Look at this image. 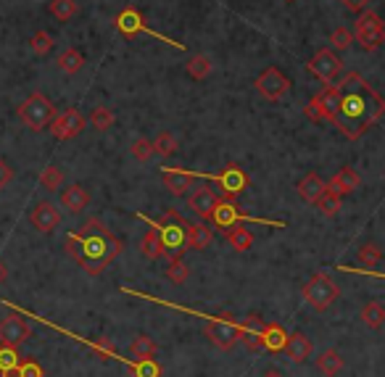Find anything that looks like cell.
<instances>
[{"label": "cell", "mask_w": 385, "mask_h": 377, "mask_svg": "<svg viewBox=\"0 0 385 377\" xmlns=\"http://www.w3.org/2000/svg\"><path fill=\"white\" fill-rule=\"evenodd\" d=\"M212 59L209 56H203V53H198V56H192L190 61H188V74H190L192 80H206L209 74H212Z\"/></svg>", "instance_id": "33"}, {"label": "cell", "mask_w": 385, "mask_h": 377, "mask_svg": "<svg viewBox=\"0 0 385 377\" xmlns=\"http://www.w3.org/2000/svg\"><path fill=\"white\" fill-rule=\"evenodd\" d=\"M283 351L288 354V359H293L295 364H301V361H306V359L312 357V351H314V343H312V340H309L304 333H293V335H288Z\"/></svg>", "instance_id": "19"}, {"label": "cell", "mask_w": 385, "mask_h": 377, "mask_svg": "<svg viewBox=\"0 0 385 377\" xmlns=\"http://www.w3.org/2000/svg\"><path fill=\"white\" fill-rule=\"evenodd\" d=\"M59 111L53 106L51 98H45L42 92H32L30 98L19 106V119L32 129V132H42L53 121Z\"/></svg>", "instance_id": "4"}, {"label": "cell", "mask_w": 385, "mask_h": 377, "mask_svg": "<svg viewBox=\"0 0 385 377\" xmlns=\"http://www.w3.org/2000/svg\"><path fill=\"white\" fill-rule=\"evenodd\" d=\"M262 335H264V319L259 314H248L245 322H240V343H245V348L259 351L262 348Z\"/></svg>", "instance_id": "18"}, {"label": "cell", "mask_w": 385, "mask_h": 377, "mask_svg": "<svg viewBox=\"0 0 385 377\" xmlns=\"http://www.w3.org/2000/svg\"><path fill=\"white\" fill-rule=\"evenodd\" d=\"M227 240H230V246L235 251L245 253V251H251V246H254V232L248 227H243V225H235V227L227 229Z\"/></svg>", "instance_id": "26"}, {"label": "cell", "mask_w": 385, "mask_h": 377, "mask_svg": "<svg viewBox=\"0 0 385 377\" xmlns=\"http://www.w3.org/2000/svg\"><path fill=\"white\" fill-rule=\"evenodd\" d=\"M354 40L365 50L380 48L385 42V27H375V30H354Z\"/></svg>", "instance_id": "29"}, {"label": "cell", "mask_w": 385, "mask_h": 377, "mask_svg": "<svg viewBox=\"0 0 385 377\" xmlns=\"http://www.w3.org/2000/svg\"><path fill=\"white\" fill-rule=\"evenodd\" d=\"M341 296V288L335 285V280L327 275V272H317L314 277L309 280L304 285V298L306 304L317 311H324V309H330L338 301Z\"/></svg>", "instance_id": "5"}, {"label": "cell", "mask_w": 385, "mask_h": 377, "mask_svg": "<svg viewBox=\"0 0 385 377\" xmlns=\"http://www.w3.org/2000/svg\"><path fill=\"white\" fill-rule=\"evenodd\" d=\"M56 66H59L63 74H77V71L85 66V56H82L77 48H66L63 53H59V59H56Z\"/></svg>", "instance_id": "25"}, {"label": "cell", "mask_w": 385, "mask_h": 377, "mask_svg": "<svg viewBox=\"0 0 385 377\" xmlns=\"http://www.w3.org/2000/svg\"><path fill=\"white\" fill-rule=\"evenodd\" d=\"M214 240V229L206 225V222H198V225H188V249L192 251H203L209 249Z\"/></svg>", "instance_id": "21"}, {"label": "cell", "mask_w": 385, "mask_h": 377, "mask_svg": "<svg viewBox=\"0 0 385 377\" xmlns=\"http://www.w3.org/2000/svg\"><path fill=\"white\" fill-rule=\"evenodd\" d=\"M114 24H116V30L122 32L124 37H135V35H148V37H156V40L166 42V45H172V48H177V50L185 48L183 42H174L172 37H164L161 32L151 30V27L145 24V19H142L140 11L132 8V6H130V8L119 11V13H116V19H114Z\"/></svg>", "instance_id": "6"}, {"label": "cell", "mask_w": 385, "mask_h": 377, "mask_svg": "<svg viewBox=\"0 0 385 377\" xmlns=\"http://www.w3.org/2000/svg\"><path fill=\"white\" fill-rule=\"evenodd\" d=\"M11 179H13V169L6 164V161L0 159V190L3 188H8L11 185Z\"/></svg>", "instance_id": "49"}, {"label": "cell", "mask_w": 385, "mask_h": 377, "mask_svg": "<svg viewBox=\"0 0 385 377\" xmlns=\"http://www.w3.org/2000/svg\"><path fill=\"white\" fill-rule=\"evenodd\" d=\"M30 222L35 225V229H40L45 235H51L53 229L61 225V211L51 201H40L35 203V209L30 211Z\"/></svg>", "instance_id": "13"}, {"label": "cell", "mask_w": 385, "mask_h": 377, "mask_svg": "<svg viewBox=\"0 0 385 377\" xmlns=\"http://www.w3.org/2000/svg\"><path fill=\"white\" fill-rule=\"evenodd\" d=\"M30 337H32V328L24 317L8 314V317L0 319V346L19 348L21 343H27Z\"/></svg>", "instance_id": "11"}, {"label": "cell", "mask_w": 385, "mask_h": 377, "mask_svg": "<svg viewBox=\"0 0 385 377\" xmlns=\"http://www.w3.org/2000/svg\"><path fill=\"white\" fill-rule=\"evenodd\" d=\"M40 185L45 190H61L63 188V172L56 164H48V167L40 172Z\"/></svg>", "instance_id": "35"}, {"label": "cell", "mask_w": 385, "mask_h": 377, "mask_svg": "<svg viewBox=\"0 0 385 377\" xmlns=\"http://www.w3.org/2000/svg\"><path fill=\"white\" fill-rule=\"evenodd\" d=\"M6 277H8V267H6V264H3V261H0V285H3V282H6Z\"/></svg>", "instance_id": "51"}, {"label": "cell", "mask_w": 385, "mask_h": 377, "mask_svg": "<svg viewBox=\"0 0 385 377\" xmlns=\"http://www.w3.org/2000/svg\"><path fill=\"white\" fill-rule=\"evenodd\" d=\"M201 177V174H195V172H188V169H180V167H164L161 169V179L166 190L172 193V196H185L188 190H192V179Z\"/></svg>", "instance_id": "14"}, {"label": "cell", "mask_w": 385, "mask_h": 377, "mask_svg": "<svg viewBox=\"0 0 385 377\" xmlns=\"http://www.w3.org/2000/svg\"><path fill=\"white\" fill-rule=\"evenodd\" d=\"M90 348L92 354H98L101 359H116V346H114L111 337H95V340H90Z\"/></svg>", "instance_id": "42"}, {"label": "cell", "mask_w": 385, "mask_h": 377, "mask_svg": "<svg viewBox=\"0 0 385 377\" xmlns=\"http://www.w3.org/2000/svg\"><path fill=\"white\" fill-rule=\"evenodd\" d=\"M304 116H306V119H312V121H324V111H322V106H319V100L312 98L309 103H306Z\"/></svg>", "instance_id": "48"}, {"label": "cell", "mask_w": 385, "mask_h": 377, "mask_svg": "<svg viewBox=\"0 0 385 377\" xmlns=\"http://www.w3.org/2000/svg\"><path fill=\"white\" fill-rule=\"evenodd\" d=\"M317 369L322 372L324 377H338L341 369H343V357L335 351V348H324L319 359H317Z\"/></svg>", "instance_id": "23"}, {"label": "cell", "mask_w": 385, "mask_h": 377, "mask_svg": "<svg viewBox=\"0 0 385 377\" xmlns=\"http://www.w3.org/2000/svg\"><path fill=\"white\" fill-rule=\"evenodd\" d=\"M122 249V240L95 217L87 219L80 229H71L63 240V251L92 277H98L103 269L111 267Z\"/></svg>", "instance_id": "2"}, {"label": "cell", "mask_w": 385, "mask_h": 377, "mask_svg": "<svg viewBox=\"0 0 385 377\" xmlns=\"http://www.w3.org/2000/svg\"><path fill=\"white\" fill-rule=\"evenodd\" d=\"M130 351L135 359H153L156 357V351H159V343H156L151 335H138L132 340Z\"/></svg>", "instance_id": "31"}, {"label": "cell", "mask_w": 385, "mask_h": 377, "mask_svg": "<svg viewBox=\"0 0 385 377\" xmlns=\"http://www.w3.org/2000/svg\"><path fill=\"white\" fill-rule=\"evenodd\" d=\"M324 190H327V182H324L319 174H306V177L298 182V196H301L306 203H317Z\"/></svg>", "instance_id": "22"}, {"label": "cell", "mask_w": 385, "mask_h": 377, "mask_svg": "<svg viewBox=\"0 0 385 377\" xmlns=\"http://www.w3.org/2000/svg\"><path fill=\"white\" fill-rule=\"evenodd\" d=\"M338 90H341V103L333 116L335 127H341L346 138H362L385 114V98L356 71L346 74Z\"/></svg>", "instance_id": "1"}, {"label": "cell", "mask_w": 385, "mask_h": 377, "mask_svg": "<svg viewBox=\"0 0 385 377\" xmlns=\"http://www.w3.org/2000/svg\"><path fill=\"white\" fill-rule=\"evenodd\" d=\"M243 219L245 217L240 214V209L235 206L233 198H219V201H216V206H214V211H212L214 227H219V229L235 227V225H240Z\"/></svg>", "instance_id": "15"}, {"label": "cell", "mask_w": 385, "mask_h": 377, "mask_svg": "<svg viewBox=\"0 0 385 377\" xmlns=\"http://www.w3.org/2000/svg\"><path fill=\"white\" fill-rule=\"evenodd\" d=\"M306 71H312L314 77H319L322 82L333 85L335 77H341L343 71V61L338 59V53L333 48H322L314 53V59L306 64Z\"/></svg>", "instance_id": "8"}, {"label": "cell", "mask_w": 385, "mask_h": 377, "mask_svg": "<svg viewBox=\"0 0 385 377\" xmlns=\"http://www.w3.org/2000/svg\"><path fill=\"white\" fill-rule=\"evenodd\" d=\"M216 201H219V196L214 193L212 188H195L192 190V196L188 198V206H190V211L195 214L198 219H212V211H214V206H216Z\"/></svg>", "instance_id": "17"}, {"label": "cell", "mask_w": 385, "mask_h": 377, "mask_svg": "<svg viewBox=\"0 0 385 377\" xmlns=\"http://www.w3.org/2000/svg\"><path fill=\"white\" fill-rule=\"evenodd\" d=\"M314 206L322 211L324 217H335V214L341 211V196H338V193H333V190H324Z\"/></svg>", "instance_id": "39"}, {"label": "cell", "mask_w": 385, "mask_h": 377, "mask_svg": "<svg viewBox=\"0 0 385 377\" xmlns=\"http://www.w3.org/2000/svg\"><path fill=\"white\" fill-rule=\"evenodd\" d=\"M142 222H148L156 232H159V240H161V256L166 261L172 258H183L185 249H188V222H185L174 209L164 211L161 219H148L145 214H138Z\"/></svg>", "instance_id": "3"}, {"label": "cell", "mask_w": 385, "mask_h": 377, "mask_svg": "<svg viewBox=\"0 0 385 377\" xmlns=\"http://www.w3.org/2000/svg\"><path fill=\"white\" fill-rule=\"evenodd\" d=\"M48 11H51L59 21H71L77 16V0H51Z\"/></svg>", "instance_id": "38"}, {"label": "cell", "mask_w": 385, "mask_h": 377, "mask_svg": "<svg viewBox=\"0 0 385 377\" xmlns=\"http://www.w3.org/2000/svg\"><path fill=\"white\" fill-rule=\"evenodd\" d=\"M285 340H288V333L280 325H264L262 348H267V351H283Z\"/></svg>", "instance_id": "27"}, {"label": "cell", "mask_w": 385, "mask_h": 377, "mask_svg": "<svg viewBox=\"0 0 385 377\" xmlns=\"http://www.w3.org/2000/svg\"><path fill=\"white\" fill-rule=\"evenodd\" d=\"M164 275H166V280L174 282V285H183L185 280H188V275H190V269H188V264H185L183 258H172Z\"/></svg>", "instance_id": "40"}, {"label": "cell", "mask_w": 385, "mask_h": 377, "mask_svg": "<svg viewBox=\"0 0 385 377\" xmlns=\"http://www.w3.org/2000/svg\"><path fill=\"white\" fill-rule=\"evenodd\" d=\"M262 377H285V375L280 372V369H267V372H264Z\"/></svg>", "instance_id": "52"}, {"label": "cell", "mask_w": 385, "mask_h": 377, "mask_svg": "<svg viewBox=\"0 0 385 377\" xmlns=\"http://www.w3.org/2000/svg\"><path fill=\"white\" fill-rule=\"evenodd\" d=\"M285 3H293V0H285Z\"/></svg>", "instance_id": "53"}, {"label": "cell", "mask_w": 385, "mask_h": 377, "mask_svg": "<svg viewBox=\"0 0 385 377\" xmlns=\"http://www.w3.org/2000/svg\"><path fill=\"white\" fill-rule=\"evenodd\" d=\"M314 98L319 100V106H322L324 119L333 121L335 111H338V103H341V90H338V85H324V90L319 95H314Z\"/></svg>", "instance_id": "24"}, {"label": "cell", "mask_w": 385, "mask_h": 377, "mask_svg": "<svg viewBox=\"0 0 385 377\" xmlns=\"http://www.w3.org/2000/svg\"><path fill=\"white\" fill-rule=\"evenodd\" d=\"M87 127V119L80 114V109H66L61 114H56L53 121L48 124V129L53 132L56 140H71L77 138L82 129Z\"/></svg>", "instance_id": "10"}, {"label": "cell", "mask_w": 385, "mask_h": 377, "mask_svg": "<svg viewBox=\"0 0 385 377\" xmlns=\"http://www.w3.org/2000/svg\"><path fill=\"white\" fill-rule=\"evenodd\" d=\"M19 351L16 348H6L0 346V377H11L19 367Z\"/></svg>", "instance_id": "37"}, {"label": "cell", "mask_w": 385, "mask_h": 377, "mask_svg": "<svg viewBox=\"0 0 385 377\" xmlns=\"http://www.w3.org/2000/svg\"><path fill=\"white\" fill-rule=\"evenodd\" d=\"M206 179H214L219 188H222L224 198H235V196H240L245 188H248V174H245L243 169L238 167V164H230V167H224V172L219 174H203Z\"/></svg>", "instance_id": "12"}, {"label": "cell", "mask_w": 385, "mask_h": 377, "mask_svg": "<svg viewBox=\"0 0 385 377\" xmlns=\"http://www.w3.org/2000/svg\"><path fill=\"white\" fill-rule=\"evenodd\" d=\"M132 377H161V364L156 359H135L130 364Z\"/></svg>", "instance_id": "32"}, {"label": "cell", "mask_w": 385, "mask_h": 377, "mask_svg": "<svg viewBox=\"0 0 385 377\" xmlns=\"http://www.w3.org/2000/svg\"><path fill=\"white\" fill-rule=\"evenodd\" d=\"M341 3H343L348 11H365L367 6L372 3V0H341Z\"/></svg>", "instance_id": "50"}, {"label": "cell", "mask_w": 385, "mask_h": 377, "mask_svg": "<svg viewBox=\"0 0 385 377\" xmlns=\"http://www.w3.org/2000/svg\"><path fill=\"white\" fill-rule=\"evenodd\" d=\"M362 322H365L369 330H380L385 325V306L383 304H377V301H369L362 306Z\"/></svg>", "instance_id": "28"}, {"label": "cell", "mask_w": 385, "mask_h": 377, "mask_svg": "<svg viewBox=\"0 0 385 377\" xmlns=\"http://www.w3.org/2000/svg\"><path fill=\"white\" fill-rule=\"evenodd\" d=\"M16 375L19 377H45V372H42V367L35 361V359H27V361H19Z\"/></svg>", "instance_id": "47"}, {"label": "cell", "mask_w": 385, "mask_h": 377, "mask_svg": "<svg viewBox=\"0 0 385 377\" xmlns=\"http://www.w3.org/2000/svg\"><path fill=\"white\" fill-rule=\"evenodd\" d=\"M359 185H362V177H359V172H356V169H351V167H343L333 179H330L327 190H333V193H338V196H346V193H354Z\"/></svg>", "instance_id": "20"}, {"label": "cell", "mask_w": 385, "mask_h": 377, "mask_svg": "<svg viewBox=\"0 0 385 377\" xmlns=\"http://www.w3.org/2000/svg\"><path fill=\"white\" fill-rule=\"evenodd\" d=\"M130 153L138 161H151V156H153V143L148 138H138L130 145Z\"/></svg>", "instance_id": "44"}, {"label": "cell", "mask_w": 385, "mask_h": 377, "mask_svg": "<svg viewBox=\"0 0 385 377\" xmlns=\"http://www.w3.org/2000/svg\"><path fill=\"white\" fill-rule=\"evenodd\" d=\"M351 42H354V35H351L348 30H343V27H338V30L330 35V48H333V50L351 48Z\"/></svg>", "instance_id": "45"}, {"label": "cell", "mask_w": 385, "mask_h": 377, "mask_svg": "<svg viewBox=\"0 0 385 377\" xmlns=\"http://www.w3.org/2000/svg\"><path fill=\"white\" fill-rule=\"evenodd\" d=\"M140 253H142V258H148V261H153V258H161V240H159V232L156 229H148L145 235H142V240H140Z\"/></svg>", "instance_id": "30"}, {"label": "cell", "mask_w": 385, "mask_h": 377, "mask_svg": "<svg viewBox=\"0 0 385 377\" xmlns=\"http://www.w3.org/2000/svg\"><path fill=\"white\" fill-rule=\"evenodd\" d=\"M30 45H32V50H35L37 56H48V53L53 50V45H56V42H53V37L48 35V32H42V30H40V32H35V35H32Z\"/></svg>", "instance_id": "41"}, {"label": "cell", "mask_w": 385, "mask_h": 377, "mask_svg": "<svg viewBox=\"0 0 385 377\" xmlns=\"http://www.w3.org/2000/svg\"><path fill=\"white\" fill-rule=\"evenodd\" d=\"M206 337L212 340L216 348L230 351L235 343H240V322H235L230 314H219L206 322Z\"/></svg>", "instance_id": "7"}, {"label": "cell", "mask_w": 385, "mask_h": 377, "mask_svg": "<svg viewBox=\"0 0 385 377\" xmlns=\"http://www.w3.org/2000/svg\"><path fill=\"white\" fill-rule=\"evenodd\" d=\"M254 85H256V90H259V95L267 100H272V103L274 100H283L285 95H288V90H291V80H288L277 66L264 69Z\"/></svg>", "instance_id": "9"}, {"label": "cell", "mask_w": 385, "mask_h": 377, "mask_svg": "<svg viewBox=\"0 0 385 377\" xmlns=\"http://www.w3.org/2000/svg\"><path fill=\"white\" fill-rule=\"evenodd\" d=\"M356 256H359V264H362V267H377V264H380V258H383V253H380L377 246H369V243H367V246L359 249Z\"/></svg>", "instance_id": "43"}, {"label": "cell", "mask_w": 385, "mask_h": 377, "mask_svg": "<svg viewBox=\"0 0 385 377\" xmlns=\"http://www.w3.org/2000/svg\"><path fill=\"white\" fill-rule=\"evenodd\" d=\"M375 27H385L383 19L377 16L375 11H365L359 19H356V27L354 30H375Z\"/></svg>", "instance_id": "46"}, {"label": "cell", "mask_w": 385, "mask_h": 377, "mask_svg": "<svg viewBox=\"0 0 385 377\" xmlns=\"http://www.w3.org/2000/svg\"><path fill=\"white\" fill-rule=\"evenodd\" d=\"M90 127L98 132H109L114 127V111L109 106H95L90 111Z\"/></svg>", "instance_id": "34"}, {"label": "cell", "mask_w": 385, "mask_h": 377, "mask_svg": "<svg viewBox=\"0 0 385 377\" xmlns=\"http://www.w3.org/2000/svg\"><path fill=\"white\" fill-rule=\"evenodd\" d=\"M151 143H153V153H159L164 159L177 153V138H174L172 132H159L156 140H151Z\"/></svg>", "instance_id": "36"}, {"label": "cell", "mask_w": 385, "mask_h": 377, "mask_svg": "<svg viewBox=\"0 0 385 377\" xmlns=\"http://www.w3.org/2000/svg\"><path fill=\"white\" fill-rule=\"evenodd\" d=\"M61 196V209H66L69 214H82V211L87 209V203H90V190L85 188V185H66V188L59 190Z\"/></svg>", "instance_id": "16"}]
</instances>
